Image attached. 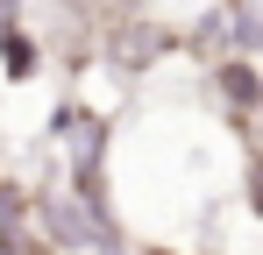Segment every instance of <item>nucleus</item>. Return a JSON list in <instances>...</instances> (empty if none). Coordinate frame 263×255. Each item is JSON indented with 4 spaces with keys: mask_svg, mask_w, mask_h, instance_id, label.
<instances>
[{
    "mask_svg": "<svg viewBox=\"0 0 263 255\" xmlns=\"http://www.w3.org/2000/svg\"><path fill=\"white\" fill-rule=\"evenodd\" d=\"M206 85H214V92H220V107H228V128L249 142V121L263 114V71H256V57L220 50L214 64H206Z\"/></svg>",
    "mask_w": 263,
    "mask_h": 255,
    "instance_id": "obj_1",
    "label": "nucleus"
},
{
    "mask_svg": "<svg viewBox=\"0 0 263 255\" xmlns=\"http://www.w3.org/2000/svg\"><path fill=\"white\" fill-rule=\"evenodd\" d=\"M43 64H50V42L36 36L29 22L0 29V78H7V85H29V78H43Z\"/></svg>",
    "mask_w": 263,
    "mask_h": 255,
    "instance_id": "obj_2",
    "label": "nucleus"
},
{
    "mask_svg": "<svg viewBox=\"0 0 263 255\" xmlns=\"http://www.w3.org/2000/svg\"><path fill=\"white\" fill-rule=\"evenodd\" d=\"M220 42L235 57H256L263 50V7L256 0H220Z\"/></svg>",
    "mask_w": 263,
    "mask_h": 255,
    "instance_id": "obj_3",
    "label": "nucleus"
},
{
    "mask_svg": "<svg viewBox=\"0 0 263 255\" xmlns=\"http://www.w3.org/2000/svg\"><path fill=\"white\" fill-rule=\"evenodd\" d=\"M14 22H29V0H0V29H14Z\"/></svg>",
    "mask_w": 263,
    "mask_h": 255,
    "instance_id": "obj_4",
    "label": "nucleus"
}]
</instances>
